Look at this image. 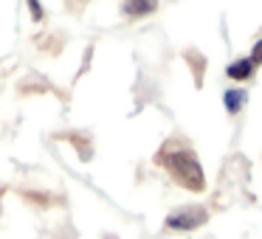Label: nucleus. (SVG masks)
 I'll return each mask as SVG.
<instances>
[{
    "label": "nucleus",
    "instance_id": "nucleus-1",
    "mask_svg": "<svg viewBox=\"0 0 262 239\" xmlns=\"http://www.w3.org/2000/svg\"><path fill=\"white\" fill-rule=\"evenodd\" d=\"M161 163L183 188H189V192H203L206 188L203 166L198 163V155L192 149H164L161 152Z\"/></svg>",
    "mask_w": 262,
    "mask_h": 239
},
{
    "label": "nucleus",
    "instance_id": "nucleus-4",
    "mask_svg": "<svg viewBox=\"0 0 262 239\" xmlns=\"http://www.w3.org/2000/svg\"><path fill=\"white\" fill-rule=\"evenodd\" d=\"M254 70H256V65L251 62L248 57H243V59H237V62L228 65L226 76H228V79H234V82H245V79H251V76H254Z\"/></svg>",
    "mask_w": 262,
    "mask_h": 239
},
{
    "label": "nucleus",
    "instance_id": "nucleus-2",
    "mask_svg": "<svg viewBox=\"0 0 262 239\" xmlns=\"http://www.w3.org/2000/svg\"><path fill=\"white\" fill-rule=\"evenodd\" d=\"M203 222H206V211L198 208V205H186V208L172 211V214L166 217V225H169L172 231H192V228L203 225Z\"/></svg>",
    "mask_w": 262,
    "mask_h": 239
},
{
    "label": "nucleus",
    "instance_id": "nucleus-6",
    "mask_svg": "<svg viewBox=\"0 0 262 239\" xmlns=\"http://www.w3.org/2000/svg\"><path fill=\"white\" fill-rule=\"evenodd\" d=\"M248 59H251L254 65H262V40L254 45V51H251V57H248Z\"/></svg>",
    "mask_w": 262,
    "mask_h": 239
},
{
    "label": "nucleus",
    "instance_id": "nucleus-3",
    "mask_svg": "<svg viewBox=\"0 0 262 239\" xmlns=\"http://www.w3.org/2000/svg\"><path fill=\"white\" fill-rule=\"evenodd\" d=\"M121 9H124L127 17H147L158 9V0H124Z\"/></svg>",
    "mask_w": 262,
    "mask_h": 239
},
{
    "label": "nucleus",
    "instance_id": "nucleus-7",
    "mask_svg": "<svg viewBox=\"0 0 262 239\" xmlns=\"http://www.w3.org/2000/svg\"><path fill=\"white\" fill-rule=\"evenodd\" d=\"M29 6H31V17H34V20H42V9H40V3H37V0H29Z\"/></svg>",
    "mask_w": 262,
    "mask_h": 239
},
{
    "label": "nucleus",
    "instance_id": "nucleus-5",
    "mask_svg": "<svg viewBox=\"0 0 262 239\" xmlns=\"http://www.w3.org/2000/svg\"><path fill=\"white\" fill-rule=\"evenodd\" d=\"M243 102H245V93H243V90H226V96H223V104H226V110H228L231 115L239 113Z\"/></svg>",
    "mask_w": 262,
    "mask_h": 239
}]
</instances>
